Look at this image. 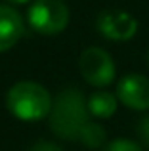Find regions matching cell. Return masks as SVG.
Returning a JSON list of instances; mask_svg holds the SVG:
<instances>
[{
  "instance_id": "cell-1",
  "label": "cell",
  "mask_w": 149,
  "mask_h": 151,
  "mask_svg": "<svg viewBox=\"0 0 149 151\" xmlns=\"http://www.w3.org/2000/svg\"><path fill=\"white\" fill-rule=\"evenodd\" d=\"M50 128L57 138L78 142V134L90 121L88 98L77 88H65L54 98V107L48 117Z\"/></svg>"
},
{
  "instance_id": "cell-2",
  "label": "cell",
  "mask_w": 149,
  "mask_h": 151,
  "mask_svg": "<svg viewBox=\"0 0 149 151\" xmlns=\"http://www.w3.org/2000/svg\"><path fill=\"white\" fill-rule=\"evenodd\" d=\"M6 107L17 121L38 122L50 117L54 98L46 86L34 81H19L6 94Z\"/></svg>"
},
{
  "instance_id": "cell-3",
  "label": "cell",
  "mask_w": 149,
  "mask_h": 151,
  "mask_svg": "<svg viewBox=\"0 0 149 151\" xmlns=\"http://www.w3.org/2000/svg\"><path fill=\"white\" fill-rule=\"evenodd\" d=\"M69 8L63 0H34L27 10V21L38 35H59L69 25Z\"/></svg>"
},
{
  "instance_id": "cell-4",
  "label": "cell",
  "mask_w": 149,
  "mask_h": 151,
  "mask_svg": "<svg viewBox=\"0 0 149 151\" xmlns=\"http://www.w3.org/2000/svg\"><path fill=\"white\" fill-rule=\"evenodd\" d=\"M78 71H80L82 78L94 88H105L117 77V67L111 54L97 46H90L80 54Z\"/></svg>"
},
{
  "instance_id": "cell-5",
  "label": "cell",
  "mask_w": 149,
  "mask_h": 151,
  "mask_svg": "<svg viewBox=\"0 0 149 151\" xmlns=\"http://www.w3.org/2000/svg\"><path fill=\"white\" fill-rule=\"evenodd\" d=\"M96 27L100 35L113 42H126L138 33V21L128 12L122 10H105L97 15Z\"/></svg>"
},
{
  "instance_id": "cell-6",
  "label": "cell",
  "mask_w": 149,
  "mask_h": 151,
  "mask_svg": "<svg viewBox=\"0 0 149 151\" xmlns=\"http://www.w3.org/2000/svg\"><path fill=\"white\" fill-rule=\"evenodd\" d=\"M117 98L124 107L134 111L149 109V77L140 73H126L117 82Z\"/></svg>"
},
{
  "instance_id": "cell-7",
  "label": "cell",
  "mask_w": 149,
  "mask_h": 151,
  "mask_svg": "<svg viewBox=\"0 0 149 151\" xmlns=\"http://www.w3.org/2000/svg\"><path fill=\"white\" fill-rule=\"evenodd\" d=\"M25 27L23 17L14 6L0 4V54L11 50L21 40Z\"/></svg>"
},
{
  "instance_id": "cell-8",
  "label": "cell",
  "mask_w": 149,
  "mask_h": 151,
  "mask_svg": "<svg viewBox=\"0 0 149 151\" xmlns=\"http://www.w3.org/2000/svg\"><path fill=\"white\" fill-rule=\"evenodd\" d=\"M119 98L117 94H111L107 90H96L88 96V111L90 117L94 119H109L117 113L119 107Z\"/></svg>"
},
{
  "instance_id": "cell-9",
  "label": "cell",
  "mask_w": 149,
  "mask_h": 151,
  "mask_svg": "<svg viewBox=\"0 0 149 151\" xmlns=\"http://www.w3.org/2000/svg\"><path fill=\"white\" fill-rule=\"evenodd\" d=\"M78 142L90 149H101L107 144V132L100 122L88 121L84 124V128L80 130V134H78Z\"/></svg>"
},
{
  "instance_id": "cell-10",
  "label": "cell",
  "mask_w": 149,
  "mask_h": 151,
  "mask_svg": "<svg viewBox=\"0 0 149 151\" xmlns=\"http://www.w3.org/2000/svg\"><path fill=\"white\" fill-rule=\"evenodd\" d=\"M103 151H143L142 145L136 144L132 140H126V138H117V140L105 144Z\"/></svg>"
},
{
  "instance_id": "cell-11",
  "label": "cell",
  "mask_w": 149,
  "mask_h": 151,
  "mask_svg": "<svg viewBox=\"0 0 149 151\" xmlns=\"http://www.w3.org/2000/svg\"><path fill=\"white\" fill-rule=\"evenodd\" d=\"M136 130H138V136H140V140H142V144L145 145V147H149V115L140 119Z\"/></svg>"
},
{
  "instance_id": "cell-12",
  "label": "cell",
  "mask_w": 149,
  "mask_h": 151,
  "mask_svg": "<svg viewBox=\"0 0 149 151\" xmlns=\"http://www.w3.org/2000/svg\"><path fill=\"white\" fill-rule=\"evenodd\" d=\"M31 151H63L57 144H54V142H48V140H40L37 142V144L31 147Z\"/></svg>"
},
{
  "instance_id": "cell-13",
  "label": "cell",
  "mask_w": 149,
  "mask_h": 151,
  "mask_svg": "<svg viewBox=\"0 0 149 151\" xmlns=\"http://www.w3.org/2000/svg\"><path fill=\"white\" fill-rule=\"evenodd\" d=\"M8 2H11V4H25V2H29V0H8Z\"/></svg>"
},
{
  "instance_id": "cell-14",
  "label": "cell",
  "mask_w": 149,
  "mask_h": 151,
  "mask_svg": "<svg viewBox=\"0 0 149 151\" xmlns=\"http://www.w3.org/2000/svg\"><path fill=\"white\" fill-rule=\"evenodd\" d=\"M147 63H149V52H147Z\"/></svg>"
}]
</instances>
